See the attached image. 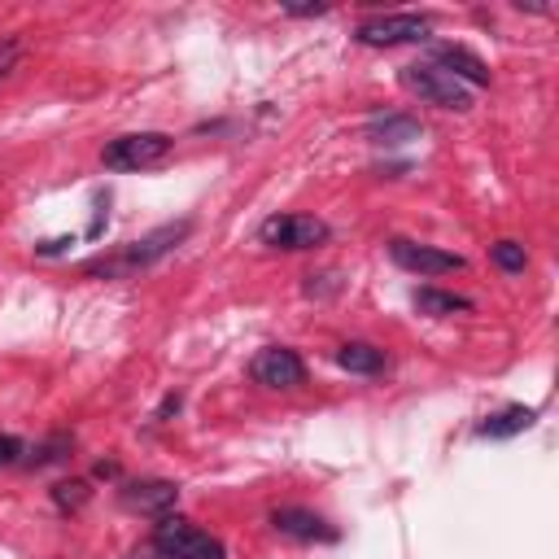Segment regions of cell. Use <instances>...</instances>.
<instances>
[{
    "mask_svg": "<svg viewBox=\"0 0 559 559\" xmlns=\"http://www.w3.org/2000/svg\"><path fill=\"white\" fill-rule=\"evenodd\" d=\"M188 231H192L188 218L162 223V227L144 231L140 240H127L118 253H109V258H100V262H87V271H92V275H118V280H122V275H135V271H148L153 262H162L166 253H175Z\"/></svg>",
    "mask_w": 559,
    "mask_h": 559,
    "instance_id": "obj_1",
    "label": "cell"
},
{
    "mask_svg": "<svg viewBox=\"0 0 559 559\" xmlns=\"http://www.w3.org/2000/svg\"><path fill=\"white\" fill-rule=\"evenodd\" d=\"M175 148V135L166 131H131V135H118L100 148V162L109 170H153L170 157Z\"/></svg>",
    "mask_w": 559,
    "mask_h": 559,
    "instance_id": "obj_2",
    "label": "cell"
},
{
    "mask_svg": "<svg viewBox=\"0 0 559 559\" xmlns=\"http://www.w3.org/2000/svg\"><path fill=\"white\" fill-rule=\"evenodd\" d=\"M153 546L166 559H227V546L218 537H210L205 528L179 520V515H162L153 528Z\"/></svg>",
    "mask_w": 559,
    "mask_h": 559,
    "instance_id": "obj_3",
    "label": "cell"
},
{
    "mask_svg": "<svg viewBox=\"0 0 559 559\" xmlns=\"http://www.w3.org/2000/svg\"><path fill=\"white\" fill-rule=\"evenodd\" d=\"M397 83L411 92V96H419L424 105H437V109H454V114H463V109H472V87H463V83H454L450 74H441V70H432L428 61H415V66H402V74H397Z\"/></svg>",
    "mask_w": 559,
    "mask_h": 559,
    "instance_id": "obj_4",
    "label": "cell"
},
{
    "mask_svg": "<svg viewBox=\"0 0 559 559\" xmlns=\"http://www.w3.org/2000/svg\"><path fill=\"white\" fill-rule=\"evenodd\" d=\"M432 31L428 13H376L367 22H358L354 39L362 48H397V44H424Z\"/></svg>",
    "mask_w": 559,
    "mask_h": 559,
    "instance_id": "obj_5",
    "label": "cell"
},
{
    "mask_svg": "<svg viewBox=\"0 0 559 559\" xmlns=\"http://www.w3.org/2000/svg\"><path fill=\"white\" fill-rule=\"evenodd\" d=\"M328 240V223L314 218V214H271L262 227H258V245L266 249H284V253H297V249H314Z\"/></svg>",
    "mask_w": 559,
    "mask_h": 559,
    "instance_id": "obj_6",
    "label": "cell"
},
{
    "mask_svg": "<svg viewBox=\"0 0 559 559\" xmlns=\"http://www.w3.org/2000/svg\"><path fill=\"white\" fill-rule=\"evenodd\" d=\"M389 258L411 271V275H424V280H437V275H454L463 271V253H450V249H437V245H424V240H411V236H393L389 240Z\"/></svg>",
    "mask_w": 559,
    "mask_h": 559,
    "instance_id": "obj_7",
    "label": "cell"
},
{
    "mask_svg": "<svg viewBox=\"0 0 559 559\" xmlns=\"http://www.w3.org/2000/svg\"><path fill=\"white\" fill-rule=\"evenodd\" d=\"M249 376H253V384H262V389H301V384H306V362H301L288 345H266V349L253 354Z\"/></svg>",
    "mask_w": 559,
    "mask_h": 559,
    "instance_id": "obj_8",
    "label": "cell"
},
{
    "mask_svg": "<svg viewBox=\"0 0 559 559\" xmlns=\"http://www.w3.org/2000/svg\"><path fill=\"white\" fill-rule=\"evenodd\" d=\"M428 66L441 70V74H450L463 87H485L489 83V66L467 44H432L428 48Z\"/></svg>",
    "mask_w": 559,
    "mask_h": 559,
    "instance_id": "obj_9",
    "label": "cell"
},
{
    "mask_svg": "<svg viewBox=\"0 0 559 559\" xmlns=\"http://www.w3.org/2000/svg\"><path fill=\"white\" fill-rule=\"evenodd\" d=\"M271 528L280 537H293V542H336V524H328L319 511L310 507H275L271 511Z\"/></svg>",
    "mask_w": 559,
    "mask_h": 559,
    "instance_id": "obj_10",
    "label": "cell"
},
{
    "mask_svg": "<svg viewBox=\"0 0 559 559\" xmlns=\"http://www.w3.org/2000/svg\"><path fill=\"white\" fill-rule=\"evenodd\" d=\"M533 424H537V406L511 402V406H502V411L485 415V419L476 424V437H480V441H507V437H520V432H528Z\"/></svg>",
    "mask_w": 559,
    "mask_h": 559,
    "instance_id": "obj_11",
    "label": "cell"
},
{
    "mask_svg": "<svg viewBox=\"0 0 559 559\" xmlns=\"http://www.w3.org/2000/svg\"><path fill=\"white\" fill-rule=\"evenodd\" d=\"M122 502L131 511H144V515L162 520L179 502V485L175 480H135V485H122Z\"/></svg>",
    "mask_w": 559,
    "mask_h": 559,
    "instance_id": "obj_12",
    "label": "cell"
},
{
    "mask_svg": "<svg viewBox=\"0 0 559 559\" xmlns=\"http://www.w3.org/2000/svg\"><path fill=\"white\" fill-rule=\"evenodd\" d=\"M367 140L371 144H411V140H419L424 135V127L411 118V114H397V109H376L371 118H367Z\"/></svg>",
    "mask_w": 559,
    "mask_h": 559,
    "instance_id": "obj_13",
    "label": "cell"
},
{
    "mask_svg": "<svg viewBox=\"0 0 559 559\" xmlns=\"http://www.w3.org/2000/svg\"><path fill=\"white\" fill-rule=\"evenodd\" d=\"M336 367L349 376H376L384 371V349H376L371 341H345L336 349Z\"/></svg>",
    "mask_w": 559,
    "mask_h": 559,
    "instance_id": "obj_14",
    "label": "cell"
},
{
    "mask_svg": "<svg viewBox=\"0 0 559 559\" xmlns=\"http://www.w3.org/2000/svg\"><path fill=\"white\" fill-rule=\"evenodd\" d=\"M415 310H419V314H432V319H450V314L472 310V301H467L463 293H445V288L424 284V288H415Z\"/></svg>",
    "mask_w": 559,
    "mask_h": 559,
    "instance_id": "obj_15",
    "label": "cell"
},
{
    "mask_svg": "<svg viewBox=\"0 0 559 559\" xmlns=\"http://www.w3.org/2000/svg\"><path fill=\"white\" fill-rule=\"evenodd\" d=\"M489 258H493V266H498L502 275H524V266H528V253H524L520 240H498V245H489Z\"/></svg>",
    "mask_w": 559,
    "mask_h": 559,
    "instance_id": "obj_16",
    "label": "cell"
},
{
    "mask_svg": "<svg viewBox=\"0 0 559 559\" xmlns=\"http://www.w3.org/2000/svg\"><path fill=\"white\" fill-rule=\"evenodd\" d=\"M70 445H74V441H70L66 432H57V437L39 441V445H35V450H31L22 463H26V467H44V463H57V459H66V454H70Z\"/></svg>",
    "mask_w": 559,
    "mask_h": 559,
    "instance_id": "obj_17",
    "label": "cell"
},
{
    "mask_svg": "<svg viewBox=\"0 0 559 559\" xmlns=\"http://www.w3.org/2000/svg\"><path fill=\"white\" fill-rule=\"evenodd\" d=\"M87 480H61V485H52V502H57V511H79L83 502H87Z\"/></svg>",
    "mask_w": 559,
    "mask_h": 559,
    "instance_id": "obj_18",
    "label": "cell"
},
{
    "mask_svg": "<svg viewBox=\"0 0 559 559\" xmlns=\"http://www.w3.org/2000/svg\"><path fill=\"white\" fill-rule=\"evenodd\" d=\"M22 454H26V445H22L13 432H0V467H9V463H22Z\"/></svg>",
    "mask_w": 559,
    "mask_h": 559,
    "instance_id": "obj_19",
    "label": "cell"
},
{
    "mask_svg": "<svg viewBox=\"0 0 559 559\" xmlns=\"http://www.w3.org/2000/svg\"><path fill=\"white\" fill-rule=\"evenodd\" d=\"M13 61H17V39L9 35V39H0V79L13 70Z\"/></svg>",
    "mask_w": 559,
    "mask_h": 559,
    "instance_id": "obj_20",
    "label": "cell"
},
{
    "mask_svg": "<svg viewBox=\"0 0 559 559\" xmlns=\"http://www.w3.org/2000/svg\"><path fill=\"white\" fill-rule=\"evenodd\" d=\"M284 13L288 17H319V13H328V4H284Z\"/></svg>",
    "mask_w": 559,
    "mask_h": 559,
    "instance_id": "obj_21",
    "label": "cell"
},
{
    "mask_svg": "<svg viewBox=\"0 0 559 559\" xmlns=\"http://www.w3.org/2000/svg\"><path fill=\"white\" fill-rule=\"evenodd\" d=\"M175 411H179V393H170V397L157 406V415H153V419H166V415H175Z\"/></svg>",
    "mask_w": 559,
    "mask_h": 559,
    "instance_id": "obj_22",
    "label": "cell"
}]
</instances>
